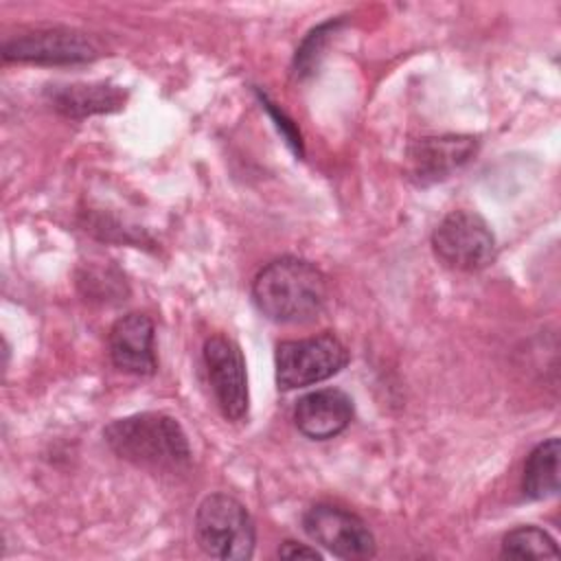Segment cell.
<instances>
[{"instance_id":"obj_9","label":"cell","mask_w":561,"mask_h":561,"mask_svg":"<svg viewBox=\"0 0 561 561\" xmlns=\"http://www.w3.org/2000/svg\"><path fill=\"white\" fill-rule=\"evenodd\" d=\"M107 348L118 370L140 377L156 373V335L149 316L134 311L118 318L110 329Z\"/></svg>"},{"instance_id":"obj_16","label":"cell","mask_w":561,"mask_h":561,"mask_svg":"<svg viewBox=\"0 0 561 561\" xmlns=\"http://www.w3.org/2000/svg\"><path fill=\"white\" fill-rule=\"evenodd\" d=\"M278 557H283V559H322V554L316 548L300 543V541H285L278 548Z\"/></svg>"},{"instance_id":"obj_10","label":"cell","mask_w":561,"mask_h":561,"mask_svg":"<svg viewBox=\"0 0 561 561\" xmlns=\"http://www.w3.org/2000/svg\"><path fill=\"white\" fill-rule=\"evenodd\" d=\"M353 421V401L340 388L307 392L296 401L294 423L311 440H329L342 434Z\"/></svg>"},{"instance_id":"obj_4","label":"cell","mask_w":561,"mask_h":561,"mask_svg":"<svg viewBox=\"0 0 561 561\" xmlns=\"http://www.w3.org/2000/svg\"><path fill=\"white\" fill-rule=\"evenodd\" d=\"M348 364L346 346L333 333L287 340L276 346V383L280 390L313 386Z\"/></svg>"},{"instance_id":"obj_8","label":"cell","mask_w":561,"mask_h":561,"mask_svg":"<svg viewBox=\"0 0 561 561\" xmlns=\"http://www.w3.org/2000/svg\"><path fill=\"white\" fill-rule=\"evenodd\" d=\"M96 57L94 42L72 28H37L22 33L2 46L4 61L22 64H83Z\"/></svg>"},{"instance_id":"obj_5","label":"cell","mask_w":561,"mask_h":561,"mask_svg":"<svg viewBox=\"0 0 561 561\" xmlns=\"http://www.w3.org/2000/svg\"><path fill=\"white\" fill-rule=\"evenodd\" d=\"M438 261L458 272H478L495 259V237L489 224L471 210L449 213L432 234Z\"/></svg>"},{"instance_id":"obj_3","label":"cell","mask_w":561,"mask_h":561,"mask_svg":"<svg viewBox=\"0 0 561 561\" xmlns=\"http://www.w3.org/2000/svg\"><path fill=\"white\" fill-rule=\"evenodd\" d=\"M195 541L213 559H250L256 541L250 511L228 493L206 495L195 513Z\"/></svg>"},{"instance_id":"obj_11","label":"cell","mask_w":561,"mask_h":561,"mask_svg":"<svg viewBox=\"0 0 561 561\" xmlns=\"http://www.w3.org/2000/svg\"><path fill=\"white\" fill-rule=\"evenodd\" d=\"M476 151V138L471 136H440L423 138L410 147V175L419 184H430L447 178L462 167Z\"/></svg>"},{"instance_id":"obj_12","label":"cell","mask_w":561,"mask_h":561,"mask_svg":"<svg viewBox=\"0 0 561 561\" xmlns=\"http://www.w3.org/2000/svg\"><path fill=\"white\" fill-rule=\"evenodd\" d=\"M48 101L59 114L83 118L121 110L125 103V92L110 83H68L53 85L48 90Z\"/></svg>"},{"instance_id":"obj_15","label":"cell","mask_w":561,"mask_h":561,"mask_svg":"<svg viewBox=\"0 0 561 561\" xmlns=\"http://www.w3.org/2000/svg\"><path fill=\"white\" fill-rule=\"evenodd\" d=\"M331 31H335V24L327 22V24H320L318 28H313L307 35L302 46L296 50V75L298 77H305L307 72H313V68L318 64V57H320V50H322L327 37L331 35Z\"/></svg>"},{"instance_id":"obj_13","label":"cell","mask_w":561,"mask_h":561,"mask_svg":"<svg viewBox=\"0 0 561 561\" xmlns=\"http://www.w3.org/2000/svg\"><path fill=\"white\" fill-rule=\"evenodd\" d=\"M559 438H548L539 443L526 465L522 476V491L530 500H546L559 491Z\"/></svg>"},{"instance_id":"obj_2","label":"cell","mask_w":561,"mask_h":561,"mask_svg":"<svg viewBox=\"0 0 561 561\" xmlns=\"http://www.w3.org/2000/svg\"><path fill=\"white\" fill-rule=\"evenodd\" d=\"M110 449L142 469L180 473L191 467V445L178 419L164 412H142L112 421L103 430Z\"/></svg>"},{"instance_id":"obj_14","label":"cell","mask_w":561,"mask_h":561,"mask_svg":"<svg viewBox=\"0 0 561 561\" xmlns=\"http://www.w3.org/2000/svg\"><path fill=\"white\" fill-rule=\"evenodd\" d=\"M502 559H557V541L539 526H519L504 535Z\"/></svg>"},{"instance_id":"obj_1","label":"cell","mask_w":561,"mask_h":561,"mask_svg":"<svg viewBox=\"0 0 561 561\" xmlns=\"http://www.w3.org/2000/svg\"><path fill=\"white\" fill-rule=\"evenodd\" d=\"M329 298L324 274L309 261L280 256L270 261L252 280L256 309L278 324H305L316 320Z\"/></svg>"},{"instance_id":"obj_7","label":"cell","mask_w":561,"mask_h":561,"mask_svg":"<svg viewBox=\"0 0 561 561\" xmlns=\"http://www.w3.org/2000/svg\"><path fill=\"white\" fill-rule=\"evenodd\" d=\"M302 528L313 543L340 559L375 557L377 543L370 528L362 517L346 508L333 504H313L302 515Z\"/></svg>"},{"instance_id":"obj_6","label":"cell","mask_w":561,"mask_h":561,"mask_svg":"<svg viewBox=\"0 0 561 561\" xmlns=\"http://www.w3.org/2000/svg\"><path fill=\"white\" fill-rule=\"evenodd\" d=\"M204 366L217 408L228 421H241L248 414V373L245 359L234 340L228 335H210L204 342Z\"/></svg>"}]
</instances>
